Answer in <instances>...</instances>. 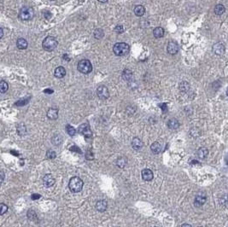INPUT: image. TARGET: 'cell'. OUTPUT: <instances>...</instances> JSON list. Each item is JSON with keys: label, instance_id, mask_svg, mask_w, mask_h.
Returning a JSON list of instances; mask_svg holds the SVG:
<instances>
[{"label": "cell", "instance_id": "1", "mask_svg": "<svg viewBox=\"0 0 228 227\" xmlns=\"http://www.w3.org/2000/svg\"><path fill=\"white\" fill-rule=\"evenodd\" d=\"M113 51L114 53L118 56V57H123L129 53L130 51V46L126 43L121 42V43H116L113 47Z\"/></svg>", "mask_w": 228, "mask_h": 227}, {"label": "cell", "instance_id": "2", "mask_svg": "<svg viewBox=\"0 0 228 227\" xmlns=\"http://www.w3.org/2000/svg\"><path fill=\"white\" fill-rule=\"evenodd\" d=\"M18 17L22 21H30L34 17V11L32 7L24 6L20 10Z\"/></svg>", "mask_w": 228, "mask_h": 227}, {"label": "cell", "instance_id": "3", "mask_svg": "<svg viewBox=\"0 0 228 227\" xmlns=\"http://www.w3.org/2000/svg\"><path fill=\"white\" fill-rule=\"evenodd\" d=\"M83 181L78 177H73L69 183L70 191L74 193H79L83 189Z\"/></svg>", "mask_w": 228, "mask_h": 227}, {"label": "cell", "instance_id": "4", "mask_svg": "<svg viewBox=\"0 0 228 227\" xmlns=\"http://www.w3.org/2000/svg\"><path fill=\"white\" fill-rule=\"evenodd\" d=\"M57 40L52 36H48L43 40L42 47L46 51H52L57 47Z\"/></svg>", "mask_w": 228, "mask_h": 227}, {"label": "cell", "instance_id": "5", "mask_svg": "<svg viewBox=\"0 0 228 227\" xmlns=\"http://www.w3.org/2000/svg\"><path fill=\"white\" fill-rule=\"evenodd\" d=\"M77 68H78V70L80 71V73H82L84 74H88L92 71L91 62L89 60H86V59L80 61L79 63H78Z\"/></svg>", "mask_w": 228, "mask_h": 227}, {"label": "cell", "instance_id": "6", "mask_svg": "<svg viewBox=\"0 0 228 227\" xmlns=\"http://www.w3.org/2000/svg\"><path fill=\"white\" fill-rule=\"evenodd\" d=\"M97 94H98V97L101 100H105V99L109 98V89L105 85H99L97 89Z\"/></svg>", "mask_w": 228, "mask_h": 227}, {"label": "cell", "instance_id": "7", "mask_svg": "<svg viewBox=\"0 0 228 227\" xmlns=\"http://www.w3.org/2000/svg\"><path fill=\"white\" fill-rule=\"evenodd\" d=\"M79 132H80V134H82L83 136L87 137V138H89V137H91L92 136V132H91L90 126H89V125L86 124V123L82 124V125H80L79 126Z\"/></svg>", "mask_w": 228, "mask_h": 227}, {"label": "cell", "instance_id": "8", "mask_svg": "<svg viewBox=\"0 0 228 227\" xmlns=\"http://www.w3.org/2000/svg\"><path fill=\"white\" fill-rule=\"evenodd\" d=\"M207 201V197H206V195L203 192L199 193L195 198V202H194V204L196 207H202L203 205Z\"/></svg>", "mask_w": 228, "mask_h": 227}, {"label": "cell", "instance_id": "9", "mask_svg": "<svg viewBox=\"0 0 228 227\" xmlns=\"http://www.w3.org/2000/svg\"><path fill=\"white\" fill-rule=\"evenodd\" d=\"M55 182H56L55 178L51 173L46 174V176L44 177V179H43V183H44L46 187H51V186H53Z\"/></svg>", "mask_w": 228, "mask_h": 227}, {"label": "cell", "instance_id": "10", "mask_svg": "<svg viewBox=\"0 0 228 227\" xmlns=\"http://www.w3.org/2000/svg\"><path fill=\"white\" fill-rule=\"evenodd\" d=\"M167 50L171 55L177 54L178 51H179V46H178V44L176 42H174V41L169 42L168 46H167Z\"/></svg>", "mask_w": 228, "mask_h": 227}, {"label": "cell", "instance_id": "11", "mask_svg": "<svg viewBox=\"0 0 228 227\" xmlns=\"http://www.w3.org/2000/svg\"><path fill=\"white\" fill-rule=\"evenodd\" d=\"M213 51L218 56L223 55L225 53V46L221 43H217L213 46Z\"/></svg>", "mask_w": 228, "mask_h": 227}, {"label": "cell", "instance_id": "12", "mask_svg": "<svg viewBox=\"0 0 228 227\" xmlns=\"http://www.w3.org/2000/svg\"><path fill=\"white\" fill-rule=\"evenodd\" d=\"M153 177H154V174L151 170L146 168L142 171V178L145 181H151L153 179Z\"/></svg>", "mask_w": 228, "mask_h": 227}, {"label": "cell", "instance_id": "13", "mask_svg": "<svg viewBox=\"0 0 228 227\" xmlns=\"http://www.w3.org/2000/svg\"><path fill=\"white\" fill-rule=\"evenodd\" d=\"M107 207H108V203L105 200H99L96 203V208L98 211L103 213V212H105L107 210Z\"/></svg>", "mask_w": 228, "mask_h": 227}, {"label": "cell", "instance_id": "14", "mask_svg": "<svg viewBox=\"0 0 228 227\" xmlns=\"http://www.w3.org/2000/svg\"><path fill=\"white\" fill-rule=\"evenodd\" d=\"M54 75H55L57 78H58V79H62V78H63V77L66 75V70H65V68H63L62 66H59V67H57V68L55 69Z\"/></svg>", "mask_w": 228, "mask_h": 227}, {"label": "cell", "instance_id": "15", "mask_svg": "<svg viewBox=\"0 0 228 227\" xmlns=\"http://www.w3.org/2000/svg\"><path fill=\"white\" fill-rule=\"evenodd\" d=\"M208 150L204 147L200 148V149L196 151V156H197V158H199V159L201 160L206 159L207 156H208Z\"/></svg>", "mask_w": 228, "mask_h": 227}, {"label": "cell", "instance_id": "16", "mask_svg": "<svg viewBox=\"0 0 228 227\" xmlns=\"http://www.w3.org/2000/svg\"><path fill=\"white\" fill-rule=\"evenodd\" d=\"M168 128L171 129V130H176V129H178L179 126H180V122H179V121H178L177 119L172 118V119H170V120L168 121Z\"/></svg>", "mask_w": 228, "mask_h": 227}, {"label": "cell", "instance_id": "17", "mask_svg": "<svg viewBox=\"0 0 228 227\" xmlns=\"http://www.w3.org/2000/svg\"><path fill=\"white\" fill-rule=\"evenodd\" d=\"M143 145H144L143 142L138 137H134L132 141V146L135 150H139L141 148L143 147Z\"/></svg>", "mask_w": 228, "mask_h": 227}, {"label": "cell", "instance_id": "18", "mask_svg": "<svg viewBox=\"0 0 228 227\" xmlns=\"http://www.w3.org/2000/svg\"><path fill=\"white\" fill-rule=\"evenodd\" d=\"M47 117L50 120H57L58 117V109L51 108L47 112Z\"/></svg>", "mask_w": 228, "mask_h": 227}, {"label": "cell", "instance_id": "19", "mask_svg": "<svg viewBox=\"0 0 228 227\" xmlns=\"http://www.w3.org/2000/svg\"><path fill=\"white\" fill-rule=\"evenodd\" d=\"M16 46L20 50H26L27 48V46H28V43H27V41L25 39L20 38V39H17Z\"/></svg>", "mask_w": 228, "mask_h": 227}, {"label": "cell", "instance_id": "20", "mask_svg": "<svg viewBox=\"0 0 228 227\" xmlns=\"http://www.w3.org/2000/svg\"><path fill=\"white\" fill-rule=\"evenodd\" d=\"M62 141H63V137H62V136L61 134H59V133L55 134L54 136L52 137V138H51L52 144H55V145H57V146H59V145L62 143Z\"/></svg>", "mask_w": 228, "mask_h": 227}, {"label": "cell", "instance_id": "21", "mask_svg": "<svg viewBox=\"0 0 228 227\" xmlns=\"http://www.w3.org/2000/svg\"><path fill=\"white\" fill-rule=\"evenodd\" d=\"M164 34H165V31L162 27H156L154 30H153V35L155 38L156 39H160V38H162L164 36Z\"/></svg>", "mask_w": 228, "mask_h": 227}, {"label": "cell", "instance_id": "22", "mask_svg": "<svg viewBox=\"0 0 228 227\" xmlns=\"http://www.w3.org/2000/svg\"><path fill=\"white\" fill-rule=\"evenodd\" d=\"M150 149L154 154H159L160 152L161 151V145L158 142H154L151 146H150Z\"/></svg>", "mask_w": 228, "mask_h": 227}, {"label": "cell", "instance_id": "23", "mask_svg": "<svg viewBox=\"0 0 228 227\" xmlns=\"http://www.w3.org/2000/svg\"><path fill=\"white\" fill-rule=\"evenodd\" d=\"M134 13L137 16H143L145 14V8L143 5H137L134 8Z\"/></svg>", "mask_w": 228, "mask_h": 227}, {"label": "cell", "instance_id": "24", "mask_svg": "<svg viewBox=\"0 0 228 227\" xmlns=\"http://www.w3.org/2000/svg\"><path fill=\"white\" fill-rule=\"evenodd\" d=\"M127 163V160L126 157H119L116 160V165L120 168H124Z\"/></svg>", "mask_w": 228, "mask_h": 227}, {"label": "cell", "instance_id": "25", "mask_svg": "<svg viewBox=\"0 0 228 227\" xmlns=\"http://www.w3.org/2000/svg\"><path fill=\"white\" fill-rule=\"evenodd\" d=\"M122 78L126 80V81H129L132 80L133 78V72L129 69H125L122 73Z\"/></svg>", "mask_w": 228, "mask_h": 227}, {"label": "cell", "instance_id": "26", "mask_svg": "<svg viewBox=\"0 0 228 227\" xmlns=\"http://www.w3.org/2000/svg\"><path fill=\"white\" fill-rule=\"evenodd\" d=\"M225 11H226V9L222 4H217L215 7V13L217 15H221L225 12Z\"/></svg>", "mask_w": 228, "mask_h": 227}, {"label": "cell", "instance_id": "27", "mask_svg": "<svg viewBox=\"0 0 228 227\" xmlns=\"http://www.w3.org/2000/svg\"><path fill=\"white\" fill-rule=\"evenodd\" d=\"M17 132H18V134L20 136L25 135L26 132H27V128H26L25 125L22 123V124H19V125H17Z\"/></svg>", "mask_w": 228, "mask_h": 227}, {"label": "cell", "instance_id": "28", "mask_svg": "<svg viewBox=\"0 0 228 227\" xmlns=\"http://www.w3.org/2000/svg\"><path fill=\"white\" fill-rule=\"evenodd\" d=\"M103 36H104V32L103 30L100 29V28H98L94 31V37L97 39H103Z\"/></svg>", "mask_w": 228, "mask_h": 227}, {"label": "cell", "instance_id": "29", "mask_svg": "<svg viewBox=\"0 0 228 227\" xmlns=\"http://www.w3.org/2000/svg\"><path fill=\"white\" fill-rule=\"evenodd\" d=\"M66 131H67V132H68V134L70 135V136H74L75 135V133H76V130H75V128L74 127H73L72 125H66Z\"/></svg>", "mask_w": 228, "mask_h": 227}, {"label": "cell", "instance_id": "30", "mask_svg": "<svg viewBox=\"0 0 228 227\" xmlns=\"http://www.w3.org/2000/svg\"><path fill=\"white\" fill-rule=\"evenodd\" d=\"M8 89H9L8 84L5 81H4V80L1 81V83H0V91L2 93H4V92H6V91H8Z\"/></svg>", "mask_w": 228, "mask_h": 227}, {"label": "cell", "instance_id": "31", "mask_svg": "<svg viewBox=\"0 0 228 227\" xmlns=\"http://www.w3.org/2000/svg\"><path fill=\"white\" fill-rule=\"evenodd\" d=\"M180 90L182 91H187L189 90V88H190V86H189V84L187 83V82H185V81H183L180 83Z\"/></svg>", "mask_w": 228, "mask_h": 227}, {"label": "cell", "instance_id": "32", "mask_svg": "<svg viewBox=\"0 0 228 227\" xmlns=\"http://www.w3.org/2000/svg\"><path fill=\"white\" fill-rule=\"evenodd\" d=\"M56 156H57V154H56V152H55L54 150H52V149L48 150L47 153H46V157H47L48 159L52 160L54 159Z\"/></svg>", "mask_w": 228, "mask_h": 227}, {"label": "cell", "instance_id": "33", "mask_svg": "<svg viewBox=\"0 0 228 227\" xmlns=\"http://www.w3.org/2000/svg\"><path fill=\"white\" fill-rule=\"evenodd\" d=\"M0 207H1V211H0V214H1V215L4 214L8 211V206H7V205L1 203V204H0Z\"/></svg>", "mask_w": 228, "mask_h": 227}, {"label": "cell", "instance_id": "34", "mask_svg": "<svg viewBox=\"0 0 228 227\" xmlns=\"http://www.w3.org/2000/svg\"><path fill=\"white\" fill-rule=\"evenodd\" d=\"M114 30L117 34H122V33L124 32V27L121 26V25H118V26H116V27H114Z\"/></svg>", "mask_w": 228, "mask_h": 227}, {"label": "cell", "instance_id": "35", "mask_svg": "<svg viewBox=\"0 0 228 227\" xmlns=\"http://www.w3.org/2000/svg\"><path fill=\"white\" fill-rule=\"evenodd\" d=\"M86 160H90L94 159V155H93V153L91 152V149H89V150L86 151Z\"/></svg>", "mask_w": 228, "mask_h": 227}, {"label": "cell", "instance_id": "36", "mask_svg": "<svg viewBox=\"0 0 228 227\" xmlns=\"http://www.w3.org/2000/svg\"><path fill=\"white\" fill-rule=\"evenodd\" d=\"M27 102H28V100H20V101H18L17 102H15V105H17V106H21V105H25Z\"/></svg>", "mask_w": 228, "mask_h": 227}, {"label": "cell", "instance_id": "37", "mask_svg": "<svg viewBox=\"0 0 228 227\" xmlns=\"http://www.w3.org/2000/svg\"><path fill=\"white\" fill-rule=\"evenodd\" d=\"M191 135L193 137H197L200 136V132H193V130H191Z\"/></svg>", "mask_w": 228, "mask_h": 227}, {"label": "cell", "instance_id": "38", "mask_svg": "<svg viewBox=\"0 0 228 227\" xmlns=\"http://www.w3.org/2000/svg\"><path fill=\"white\" fill-rule=\"evenodd\" d=\"M41 197V195H39V194H34V195H31V198H32V200H37V199H39Z\"/></svg>", "mask_w": 228, "mask_h": 227}, {"label": "cell", "instance_id": "39", "mask_svg": "<svg viewBox=\"0 0 228 227\" xmlns=\"http://www.w3.org/2000/svg\"><path fill=\"white\" fill-rule=\"evenodd\" d=\"M44 15H45L46 19H47V20H49L50 18H51V12H46V13L44 14Z\"/></svg>", "mask_w": 228, "mask_h": 227}, {"label": "cell", "instance_id": "40", "mask_svg": "<svg viewBox=\"0 0 228 227\" xmlns=\"http://www.w3.org/2000/svg\"><path fill=\"white\" fill-rule=\"evenodd\" d=\"M45 93H48V94H51V93H53V90H51V89H46L44 91Z\"/></svg>", "mask_w": 228, "mask_h": 227}, {"label": "cell", "instance_id": "41", "mask_svg": "<svg viewBox=\"0 0 228 227\" xmlns=\"http://www.w3.org/2000/svg\"><path fill=\"white\" fill-rule=\"evenodd\" d=\"M4 179V172L2 171V172H1V183H3Z\"/></svg>", "mask_w": 228, "mask_h": 227}, {"label": "cell", "instance_id": "42", "mask_svg": "<svg viewBox=\"0 0 228 227\" xmlns=\"http://www.w3.org/2000/svg\"><path fill=\"white\" fill-rule=\"evenodd\" d=\"M3 36H4V30H3V28L1 27V28H0V38L2 39Z\"/></svg>", "mask_w": 228, "mask_h": 227}, {"label": "cell", "instance_id": "43", "mask_svg": "<svg viewBox=\"0 0 228 227\" xmlns=\"http://www.w3.org/2000/svg\"><path fill=\"white\" fill-rule=\"evenodd\" d=\"M181 227H192L191 225H189V224H183Z\"/></svg>", "mask_w": 228, "mask_h": 227}, {"label": "cell", "instance_id": "44", "mask_svg": "<svg viewBox=\"0 0 228 227\" xmlns=\"http://www.w3.org/2000/svg\"><path fill=\"white\" fill-rule=\"evenodd\" d=\"M191 164H192V165H194V164H199V162L196 161V160H192V161L191 162Z\"/></svg>", "mask_w": 228, "mask_h": 227}, {"label": "cell", "instance_id": "45", "mask_svg": "<svg viewBox=\"0 0 228 227\" xmlns=\"http://www.w3.org/2000/svg\"><path fill=\"white\" fill-rule=\"evenodd\" d=\"M98 2H100V3H106V2H108V0H98Z\"/></svg>", "mask_w": 228, "mask_h": 227}, {"label": "cell", "instance_id": "46", "mask_svg": "<svg viewBox=\"0 0 228 227\" xmlns=\"http://www.w3.org/2000/svg\"><path fill=\"white\" fill-rule=\"evenodd\" d=\"M51 1H54V0H51Z\"/></svg>", "mask_w": 228, "mask_h": 227}]
</instances>
